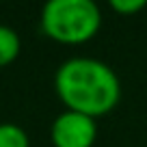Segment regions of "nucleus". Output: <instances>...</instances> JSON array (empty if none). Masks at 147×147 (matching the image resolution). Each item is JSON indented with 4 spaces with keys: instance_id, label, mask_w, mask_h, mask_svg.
Returning a JSON list of instances; mask_svg holds the SVG:
<instances>
[{
    "instance_id": "obj_1",
    "label": "nucleus",
    "mask_w": 147,
    "mask_h": 147,
    "mask_svg": "<svg viewBox=\"0 0 147 147\" xmlns=\"http://www.w3.org/2000/svg\"><path fill=\"white\" fill-rule=\"evenodd\" d=\"M54 89L67 110L93 119L110 113L121 97V82L115 69L91 56H74L61 63Z\"/></svg>"
},
{
    "instance_id": "obj_2",
    "label": "nucleus",
    "mask_w": 147,
    "mask_h": 147,
    "mask_svg": "<svg viewBox=\"0 0 147 147\" xmlns=\"http://www.w3.org/2000/svg\"><path fill=\"white\" fill-rule=\"evenodd\" d=\"M41 28L59 43H84L102 26V11L93 0H48L41 9Z\"/></svg>"
},
{
    "instance_id": "obj_3",
    "label": "nucleus",
    "mask_w": 147,
    "mask_h": 147,
    "mask_svg": "<svg viewBox=\"0 0 147 147\" xmlns=\"http://www.w3.org/2000/svg\"><path fill=\"white\" fill-rule=\"evenodd\" d=\"M97 136V125L93 117L82 113L63 110L50 128V138L54 147H91Z\"/></svg>"
},
{
    "instance_id": "obj_4",
    "label": "nucleus",
    "mask_w": 147,
    "mask_h": 147,
    "mask_svg": "<svg viewBox=\"0 0 147 147\" xmlns=\"http://www.w3.org/2000/svg\"><path fill=\"white\" fill-rule=\"evenodd\" d=\"M22 50V39L18 30L7 24H0V67L13 63Z\"/></svg>"
},
{
    "instance_id": "obj_5",
    "label": "nucleus",
    "mask_w": 147,
    "mask_h": 147,
    "mask_svg": "<svg viewBox=\"0 0 147 147\" xmlns=\"http://www.w3.org/2000/svg\"><path fill=\"white\" fill-rule=\"evenodd\" d=\"M28 134L22 125L5 121L0 123V147H28Z\"/></svg>"
},
{
    "instance_id": "obj_6",
    "label": "nucleus",
    "mask_w": 147,
    "mask_h": 147,
    "mask_svg": "<svg viewBox=\"0 0 147 147\" xmlns=\"http://www.w3.org/2000/svg\"><path fill=\"white\" fill-rule=\"evenodd\" d=\"M145 0H110V7L121 15H132L138 13L141 9H145Z\"/></svg>"
}]
</instances>
